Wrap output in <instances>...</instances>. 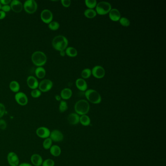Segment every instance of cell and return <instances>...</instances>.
Returning <instances> with one entry per match:
<instances>
[{
	"mask_svg": "<svg viewBox=\"0 0 166 166\" xmlns=\"http://www.w3.org/2000/svg\"><path fill=\"white\" fill-rule=\"evenodd\" d=\"M6 112L5 107L2 103H0V118L3 117Z\"/></svg>",
	"mask_w": 166,
	"mask_h": 166,
	"instance_id": "e575fe53",
	"label": "cell"
},
{
	"mask_svg": "<svg viewBox=\"0 0 166 166\" xmlns=\"http://www.w3.org/2000/svg\"><path fill=\"white\" fill-rule=\"evenodd\" d=\"M7 128V123L4 119H0V129L5 130Z\"/></svg>",
	"mask_w": 166,
	"mask_h": 166,
	"instance_id": "d590c367",
	"label": "cell"
},
{
	"mask_svg": "<svg viewBox=\"0 0 166 166\" xmlns=\"http://www.w3.org/2000/svg\"><path fill=\"white\" fill-rule=\"evenodd\" d=\"M15 99L17 103L21 106H25L28 102L27 96L23 92H18L15 95Z\"/></svg>",
	"mask_w": 166,
	"mask_h": 166,
	"instance_id": "30bf717a",
	"label": "cell"
},
{
	"mask_svg": "<svg viewBox=\"0 0 166 166\" xmlns=\"http://www.w3.org/2000/svg\"><path fill=\"white\" fill-rule=\"evenodd\" d=\"M92 75V71L90 69L85 68L82 71L81 75L83 79L89 78Z\"/></svg>",
	"mask_w": 166,
	"mask_h": 166,
	"instance_id": "83f0119b",
	"label": "cell"
},
{
	"mask_svg": "<svg viewBox=\"0 0 166 166\" xmlns=\"http://www.w3.org/2000/svg\"><path fill=\"white\" fill-rule=\"evenodd\" d=\"M7 161L10 166H18L20 164V159L16 153L10 151L7 155Z\"/></svg>",
	"mask_w": 166,
	"mask_h": 166,
	"instance_id": "52a82bcc",
	"label": "cell"
},
{
	"mask_svg": "<svg viewBox=\"0 0 166 166\" xmlns=\"http://www.w3.org/2000/svg\"><path fill=\"white\" fill-rule=\"evenodd\" d=\"M31 60L34 65L38 67H42L47 62V57L44 52L37 51L33 53Z\"/></svg>",
	"mask_w": 166,
	"mask_h": 166,
	"instance_id": "7a4b0ae2",
	"label": "cell"
},
{
	"mask_svg": "<svg viewBox=\"0 0 166 166\" xmlns=\"http://www.w3.org/2000/svg\"><path fill=\"white\" fill-rule=\"evenodd\" d=\"M35 75L37 78L42 79L46 76V71L45 69L42 67H37L35 70Z\"/></svg>",
	"mask_w": 166,
	"mask_h": 166,
	"instance_id": "603a6c76",
	"label": "cell"
},
{
	"mask_svg": "<svg viewBox=\"0 0 166 166\" xmlns=\"http://www.w3.org/2000/svg\"><path fill=\"white\" fill-rule=\"evenodd\" d=\"M53 144V141L50 139V137L44 139L43 143H42V147L44 149L46 150H49Z\"/></svg>",
	"mask_w": 166,
	"mask_h": 166,
	"instance_id": "4316f807",
	"label": "cell"
},
{
	"mask_svg": "<svg viewBox=\"0 0 166 166\" xmlns=\"http://www.w3.org/2000/svg\"><path fill=\"white\" fill-rule=\"evenodd\" d=\"M51 131L48 128L44 126H41L37 129L36 134L40 139H46L50 137Z\"/></svg>",
	"mask_w": 166,
	"mask_h": 166,
	"instance_id": "9c48e42d",
	"label": "cell"
},
{
	"mask_svg": "<svg viewBox=\"0 0 166 166\" xmlns=\"http://www.w3.org/2000/svg\"><path fill=\"white\" fill-rule=\"evenodd\" d=\"M23 7L26 13L33 14L37 10V5L34 0H27L23 5Z\"/></svg>",
	"mask_w": 166,
	"mask_h": 166,
	"instance_id": "8992f818",
	"label": "cell"
},
{
	"mask_svg": "<svg viewBox=\"0 0 166 166\" xmlns=\"http://www.w3.org/2000/svg\"><path fill=\"white\" fill-rule=\"evenodd\" d=\"M111 9L112 5L110 3L105 1H102L97 3L96 11L99 15H104L109 13Z\"/></svg>",
	"mask_w": 166,
	"mask_h": 166,
	"instance_id": "5b68a950",
	"label": "cell"
},
{
	"mask_svg": "<svg viewBox=\"0 0 166 166\" xmlns=\"http://www.w3.org/2000/svg\"><path fill=\"white\" fill-rule=\"evenodd\" d=\"M10 6L11 9L16 13H20L23 8V3L19 0H13L10 3Z\"/></svg>",
	"mask_w": 166,
	"mask_h": 166,
	"instance_id": "5bb4252c",
	"label": "cell"
},
{
	"mask_svg": "<svg viewBox=\"0 0 166 166\" xmlns=\"http://www.w3.org/2000/svg\"><path fill=\"white\" fill-rule=\"evenodd\" d=\"M119 23L122 26L128 27L130 25V21L128 18L126 17H122L119 20Z\"/></svg>",
	"mask_w": 166,
	"mask_h": 166,
	"instance_id": "1f68e13d",
	"label": "cell"
},
{
	"mask_svg": "<svg viewBox=\"0 0 166 166\" xmlns=\"http://www.w3.org/2000/svg\"><path fill=\"white\" fill-rule=\"evenodd\" d=\"M85 3L87 7L90 9H93L96 7L97 5L96 0H86Z\"/></svg>",
	"mask_w": 166,
	"mask_h": 166,
	"instance_id": "f546056e",
	"label": "cell"
},
{
	"mask_svg": "<svg viewBox=\"0 0 166 166\" xmlns=\"http://www.w3.org/2000/svg\"><path fill=\"white\" fill-rule=\"evenodd\" d=\"M0 2L2 3V5H8V4H9L11 2V0H0Z\"/></svg>",
	"mask_w": 166,
	"mask_h": 166,
	"instance_id": "f35d334b",
	"label": "cell"
},
{
	"mask_svg": "<svg viewBox=\"0 0 166 166\" xmlns=\"http://www.w3.org/2000/svg\"><path fill=\"white\" fill-rule=\"evenodd\" d=\"M65 54L70 57H75L78 55V51L73 47H68L65 49Z\"/></svg>",
	"mask_w": 166,
	"mask_h": 166,
	"instance_id": "7402d4cb",
	"label": "cell"
},
{
	"mask_svg": "<svg viewBox=\"0 0 166 166\" xmlns=\"http://www.w3.org/2000/svg\"><path fill=\"white\" fill-rule=\"evenodd\" d=\"M52 44L53 47L56 50L64 51L68 46V41L65 36L58 35L53 39Z\"/></svg>",
	"mask_w": 166,
	"mask_h": 166,
	"instance_id": "6da1fadb",
	"label": "cell"
},
{
	"mask_svg": "<svg viewBox=\"0 0 166 166\" xmlns=\"http://www.w3.org/2000/svg\"><path fill=\"white\" fill-rule=\"evenodd\" d=\"M60 55L62 57H64L65 55V51H60Z\"/></svg>",
	"mask_w": 166,
	"mask_h": 166,
	"instance_id": "7bdbcfd3",
	"label": "cell"
},
{
	"mask_svg": "<svg viewBox=\"0 0 166 166\" xmlns=\"http://www.w3.org/2000/svg\"><path fill=\"white\" fill-rule=\"evenodd\" d=\"M50 139L53 142H59L64 140V135L60 131L58 130H54L51 131L50 135Z\"/></svg>",
	"mask_w": 166,
	"mask_h": 166,
	"instance_id": "4fadbf2b",
	"label": "cell"
},
{
	"mask_svg": "<svg viewBox=\"0 0 166 166\" xmlns=\"http://www.w3.org/2000/svg\"><path fill=\"white\" fill-rule=\"evenodd\" d=\"M26 82L28 86L31 89H36L39 86V84L37 79L32 76H30L28 77Z\"/></svg>",
	"mask_w": 166,
	"mask_h": 166,
	"instance_id": "2e32d148",
	"label": "cell"
},
{
	"mask_svg": "<svg viewBox=\"0 0 166 166\" xmlns=\"http://www.w3.org/2000/svg\"><path fill=\"white\" fill-rule=\"evenodd\" d=\"M72 96V91L70 88H64L60 92V97L64 100L69 99L71 98Z\"/></svg>",
	"mask_w": 166,
	"mask_h": 166,
	"instance_id": "ffe728a7",
	"label": "cell"
},
{
	"mask_svg": "<svg viewBox=\"0 0 166 166\" xmlns=\"http://www.w3.org/2000/svg\"><path fill=\"white\" fill-rule=\"evenodd\" d=\"M9 88L14 93H18L20 89V84L18 82L13 80L10 82L9 84Z\"/></svg>",
	"mask_w": 166,
	"mask_h": 166,
	"instance_id": "cb8c5ba5",
	"label": "cell"
},
{
	"mask_svg": "<svg viewBox=\"0 0 166 166\" xmlns=\"http://www.w3.org/2000/svg\"><path fill=\"white\" fill-rule=\"evenodd\" d=\"M109 18L112 21H118L121 18V14L119 10L116 8L112 9L109 13Z\"/></svg>",
	"mask_w": 166,
	"mask_h": 166,
	"instance_id": "e0dca14e",
	"label": "cell"
},
{
	"mask_svg": "<svg viewBox=\"0 0 166 166\" xmlns=\"http://www.w3.org/2000/svg\"><path fill=\"white\" fill-rule=\"evenodd\" d=\"M61 3L62 5L65 7H70L71 3V1L70 0H62Z\"/></svg>",
	"mask_w": 166,
	"mask_h": 166,
	"instance_id": "8d00e7d4",
	"label": "cell"
},
{
	"mask_svg": "<svg viewBox=\"0 0 166 166\" xmlns=\"http://www.w3.org/2000/svg\"><path fill=\"white\" fill-rule=\"evenodd\" d=\"M18 166H33L30 163H26V162H24V163H21Z\"/></svg>",
	"mask_w": 166,
	"mask_h": 166,
	"instance_id": "60d3db41",
	"label": "cell"
},
{
	"mask_svg": "<svg viewBox=\"0 0 166 166\" xmlns=\"http://www.w3.org/2000/svg\"><path fill=\"white\" fill-rule=\"evenodd\" d=\"M60 23L56 21H52L48 24L49 29L53 31H55L59 29L60 27Z\"/></svg>",
	"mask_w": 166,
	"mask_h": 166,
	"instance_id": "4dcf8cb0",
	"label": "cell"
},
{
	"mask_svg": "<svg viewBox=\"0 0 166 166\" xmlns=\"http://www.w3.org/2000/svg\"><path fill=\"white\" fill-rule=\"evenodd\" d=\"M84 15L87 18L92 19V18H94L96 16L97 13H96V10H94L93 9L88 8L85 10Z\"/></svg>",
	"mask_w": 166,
	"mask_h": 166,
	"instance_id": "484cf974",
	"label": "cell"
},
{
	"mask_svg": "<svg viewBox=\"0 0 166 166\" xmlns=\"http://www.w3.org/2000/svg\"><path fill=\"white\" fill-rule=\"evenodd\" d=\"M42 92L39 89H34L31 92V96L33 98H38L41 96Z\"/></svg>",
	"mask_w": 166,
	"mask_h": 166,
	"instance_id": "836d02e7",
	"label": "cell"
},
{
	"mask_svg": "<svg viewBox=\"0 0 166 166\" xmlns=\"http://www.w3.org/2000/svg\"><path fill=\"white\" fill-rule=\"evenodd\" d=\"M80 117L76 113H71L67 117V121L71 125H76L80 122Z\"/></svg>",
	"mask_w": 166,
	"mask_h": 166,
	"instance_id": "ac0fdd59",
	"label": "cell"
},
{
	"mask_svg": "<svg viewBox=\"0 0 166 166\" xmlns=\"http://www.w3.org/2000/svg\"><path fill=\"white\" fill-rule=\"evenodd\" d=\"M92 71V74L93 76L96 78H102L105 76V71L104 68L100 66V65H96L94 67H93Z\"/></svg>",
	"mask_w": 166,
	"mask_h": 166,
	"instance_id": "8fae6325",
	"label": "cell"
},
{
	"mask_svg": "<svg viewBox=\"0 0 166 166\" xmlns=\"http://www.w3.org/2000/svg\"><path fill=\"white\" fill-rule=\"evenodd\" d=\"M41 20L46 23L49 24L52 21L53 19V15L52 12L49 9H44L42 10L41 14Z\"/></svg>",
	"mask_w": 166,
	"mask_h": 166,
	"instance_id": "7c38bea8",
	"label": "cell"
},
{
	"mask_svg": "<svg viewBox=\"0 0 166 166\" xmlns=\"http://www.w3.org/2000/svg\"><path fill=\"white\" fill-rule=\"evenodd\" d=\"M1 9H2V11H3V12L6 13V12L10 11V10H11V7H10V5H4L2 6Z\"/></svg>",
	"mask_w": 166,
	"mask_h": 166,
	"instance_id": "74e56055",
	"label": "cell"
},
{
	"mask_svg": "<svg viewBox=\"0 0 166 166\" xmlns=\"http://www.w3.org/2000/svg\"><path fill=\"white\" fill-rule=\"evenodd\" d=\"M80 122L82 125L87 126L90 124L91 119L86 114L82 115L80 117Z\"/></svg>",
	"mask_w": 166,
	"mask_h": 166,
	"instance_id": "d4e9b609",
	"label": "cell"
},
{
	"mask_svg": "<svg viewBox=\"0 0 166 166\" xmlns=\"http://www.w3.org/2000/svg\"><path fill=\"white\" fill-rule=\"evenodd\" d=\"M55 99L57 100V101H60V100H61V97H60V96H59V95H56L55 96Z\"/></svg>",
	"mask_w": 166,
	"mask_h": 166,
	"instance_id": "b9f144b4",
	"label": "cell"
},
{
	"mask_svg": "<svg viewBox=\"0 0 166 166\" xmlns=\"http://www.w3.org/2000/svg\"><path fill=\"white\" fill-rule=\"evenodd\" d=\"M49 151L51 155L55 157H58L62 153V150L60 147L57 145H52L50 149H49Z\"/></svg>",
	"mask_w": 166,
	"mask_h": 166,
	"instance_id": "44dd1931",
	"label": "cell"
},
{
	"mask_svg": "<svg viewBox=\"0 0 166 166\" xmlns=\"http://www.w3.org/2000/svg\"><path fill=\"white\" fill-rule=\"evenodd\" d=\"M55 162L54 160L51 159H46L44 160L42 162V166H54Z\"/></svg>",
	"mask_w": 166,
	"mask_h": 166,
	"instance_id": "d6a6232c",
	"label": "cell"
},
{
	"mask_svg": "<svg viewBox=\"0 0 166 166\" xmlns=\"http://www.w3.org/2000/svg\"><path fill=\"white\" fill-rule=\"evenodd\" d=\"M6 16V13L2 10H0V20H3Z\"/></svg>",
	"mask_w": 166,
	"mask_h": 166,
	"instance_id": "ab89813d",
	"label": "cell"
},
{
	"mask_svg": "<svg viewBox=\"0 0 166 166\" xmlns=\"http://www.w3.org/2000/svg\"><path fill=\"white\" fill-rule=\"evenodd\" d=\"M30 161L33 166H42L44 160L41 155L37 153H34L31 155Z\"/></svg>",
	"mask_w": 166,
	"mask_h": 166,
	"instance_id": "9a60e30c",
	"label": "cell"
},
{
	"mask_svg": "<svg viewBox=\"0 0 166 166\" xmlns=\"http://www.w3.org/2000/svg\"><path fill=\"white\" fill-rule=\"evenodd\" d=\"M68 109V105L66 101L64 100H60L59 105V111L60 112H65Z\"/></svg>",
	"mask_w": 166,
	"mask_h": 166,
	"instance_id": "f1b7e54d",
	"label": "cell"
},
{
	"mask_svg": "<svg viewBox=\"0 0 166 166\" xmlns=\"http://www.w3.org/2000/svg\"><path fill=\"white\" fill-rule=\"evenodd\" d=\"M76 85L78 89L82 91H86L87 89V84L83 78H78L76 81Z\"/></svg>",
	"mask_w": 166,
	"mask_h": 166,
	"instance_id": "d6986e66",
	"label": "cell"
},
{
	"mask_svg": "<svg viewBox=\"0 0 166 166\" xmlns=\"http://www.w3.org/2000/svg\"><path fill=\"white\" fill-rule=\"evenodd\" d=\"M85 96L88 101L93 104H99L101 102L102 99L100 94L94 90H87L85 93Z\"/></svg>",
	"mask_w": 166,
	"mask_h": 166,
	"instance_id": "277c9868",
	"label": "cell"
},
{
	"mask_svg": "<svg viewBox=\"0 0 166 166\" xmlns=\"http://www.w3.org/2000/svg\"><path fill=\"white\" fill-rule=\"evenodd\" d=\"M74 108L77 114L82 116L85 115L89 111V103L85 99H80L76 103Z\"/></svg>",
	"mask_w": 166,
	"mask_h": 166,
	"instance_id": "3957f363",
	"label": "cell"
},
{
	"mask_svg": "<svg viewBox=\"0 0 166 166\" xmlns=\"http://www.w3.org/2000/svg\"><path fill=\"white\" fill-rule=\"evenodd\" d=\"M53 85V83L51 80L45 79L39 82L38 87L41 92H47L52 89Z\"/></svg>",
	"mask_w": 166,
	"mask_h": 166,
	"instance_id": "ba28073f",
	"label": "cell"
},
{
	"mask_svg": "<svg viewBox=\"0 0 166 166\" xmlns=\"http://www.w3.org/2000/svg\"><path fill=\"white\" fill-rule=\"evenodd\" d=\"M2 3H1V2H0V10H1V8H2Z\"/></svg>",
	"mask_w": 166,
	"mask_h": 166,
	"instance_id": "ee69618b",
	"label": "cell"
}]
</instances>
